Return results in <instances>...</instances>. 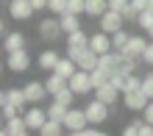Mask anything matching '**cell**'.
<instances>
[{
  "mask_svg": "<svg viewBox=\"0 0 153 136\" xmlns=\"http://www.w3.org/2000/svg\"><path fill=\"white\" fill-rule=\"evenodd\" d=\"M109 108H111V106L100 103L97 97H95V100H89V103L84 106V111H86V120H89V125H95V128H100V125H103L106 120H109V114H111Z\"/></svg>",
  "mask_w": 153,
  "mask_h": 136,
  "instance_id": "cell-1",
  "label": "cell"
},
{
  "mask_svg": "<svg viewBox=\"0 0 153 136\" xmlns=\"http://www.w3.org/2000/svg\"><path fill=\"white\" fill-rule=\"evenodd\" d=\"M8 14H11V20L17 22H28L33 14H36V8H33L31 0H8Z\"/></svg>",
  "mask_w": 153,
  "mask_h": 136,
  "instance_id": "cell-2",
  "label": "cell"
},
{
  "mask_svg": "<svg viewBox=\"0 0 153 136\" xmlns=\"http://www.w3.org/2000/svg\"><path fill=\"white\" fill-rule=\"evenodd\" d=\"M22 117H25V125H28V131H36V133H39L42 125L50 120V117H48V108H42V106H28V108L22 111Z\"/></svg>",
  "mask_w": 153,
  "mask_h": 136,
  "instance_id": "cell-3",
  "label": "cell"
},
{
  "mask_svg": "<svg viewBox=\"0 0 153 136\" xmlns=\"http://www.w3.org/2000/svg\"><path fill=\"white\" fill-rule=\"evenodd\" d=\"M39 36L45 42H56L64 36V31H61V22L59 17H45V20H39Z\"/></svg>",
  "mask_w": 153,
  "mask_h": 136,
  "instance_id": "cell-4",
  "label": "cell"
},
{
  "mask_svg": "<svg viewBox=\"0 0 153 136\" xmlns=\"http://www.w3.org/2000/svg\"><path fill=\"white\" fill-rule=\"evenodd\" d=\"M89 128V120H86V111L84 108H70L67 117H64V131L67 133H78V131H86Z\"/></svg>",
  "mask_w": 153,
  "mask_h": 136,
  "instance_id": "cell-5",
  "label": "cell"
},
{
  "mask_svg": "<svg viewBox=\"0 0 153 136\" xmlns=\"http://www.w3.org/2000/svg\"><path fill=\"white\" fill-rule=\"evenodd\" d=\"M22 92H25V100H28V106H39L45 97H48V86H45V81H28V84L22 86Z\"/></svg>",
  "mask_w": 153,
  "mask_h": 136,
  "instance_id": "cell-6",
  "label": "cell"
},
{
  "mask_svg": "<svg viewBox=\"0 0 153 136\" xmlns=\"http://www.w3.org/2000/svg\"><path fill=\"white\" fill-rule=\"evenodd\" d=\"M150 103V97L142 92V89H131V92H123V106L128 108V111H145V106Z\"/></svg>",
  "mask_w": 153,
  "mask_h": 136,
  "instance_id": "cell-7",
  "label": "cell"
},
{
  "mask_svg": "<svg viewBox=\"0 0 153 136\" xmlns=\"http://www.w3.org/2000/svg\"><path fill=\"white\" fill-rule=\"evenodd\" d=\"M70 89L78 95V97H84L89 92H95V86H92V75H89L86 69H78L73 78H70Z\"/></svg>",
  "mask_w": 153,
  "mask_h": 136,
  "instance_id": "cell-8",
  "label": "cell"
},
{
  "mask_svg": "<svg viewBox=\"0 0 153 136\" xmlns=\"http://www.w3.org/2000/svg\"><path fill=\"white\" fill-rule=\"evenodd\" d=\"M6 67L11 72H25L31 67V53L28 50H14V53H6Z\"/></svg>",
  "mask_w": 153,
  "mask_h": 136,
  "instance_id": "cell-9",
  "label": "cell"
},
{
  "mask_svg": "<svg viewBox=\"0 0 153 136\" xmlns=\"http://www.w3.org/2000/svg\"><path fill=\"white\" fill-rule=\"evenodd\" d=\"M123 25H125V17H123L120 11H111V8H109V11L100 17V31H103V33H109V36L117 33Z\"/></svg>",
  "mask_w": 153,
  "mask_h": 136,
  "instance_id": "cell-10",
  "label": "cell"
},
{
  "mask_svg": "<svg viewBox=\"0 0 153 136\" xmlns=\"http://www.w3.org/2000/svg\"><path fill=\"white\" fill-rule=\"evenodd\" d=\"M89 50H95L97 56H106V53H111V50H114L111 36H109V33H103V31L92 33V36H89Z\"/></svg>",
  "mask_w": 153,
  "mask_h": 136,
  "instance_id": "cell-11",
  "label": "cell"
},
{
  "mask_svg": "<svg viewBox=\"0 0 153 136\" xmlns=\"http://www.w3.org/2000/svg\"><path fill=\"white\" fill-rule=\"evenodd\" d=\"M145 47H148V39H145V36H131L128 44H125V50H123V56H125V58H137V61H142Z\"/></svg>",
  "mask_w": 153,
  "mask_h": 136,
  "instance_id": "cell-12",
  "label": "cell"
},
{
  "mask_svg": "<svg viewBox=\"0 0 153 136\" xmlns=\"http://www.w3.org/2000/svg\"><path fill=\"white\" fill-rule=\"evenodd\" d=\"M120 89H117L114 84H111V81H109V84H103V86H97L95 89V97H97V100H100V103H106V106H114L117 100H120Z\"/></svg>",
  "mask_w": 153,
  "mask_h": 136,
  "instance_id": "cell-13",
  "label": "cell"
},
{
  "mask_svg": "<svg viewBox=\"0 0 153 136\" xmlns=\"http://www.w3.org/2000/svg\"><path fill=\"white\" fill-rule=\"evenodd\" d=\"M123 53H117V50H111V53H106V56H100V67L109 72V75H120V69H123Z\"/></svg>",
  "mask_w": 153,
  "mask_h": 136,
  "instance_id": "cell-14",
  "label": "cell"
},
{
  "mask_svg": "<svg viewBox=\"0 0 153 136\" xmlns=\"http://www.w3.org/2000/svg\"><path fill=\"white\" fill-rule=\"evenodd\" d=\"M22 47H25V36L20 31H8L3 36V50L6 53H14V50H22Z\"/></svg>",
  "mask_w": 153,
  "mask_h": 136,
  "instance_id": "cell-15",
  "label": "cell"
},
{
  "mask_svg": "<svg viewBox=\"0 0 153 136\" xmlns=\"http://www.w3.org/2000/svg\"><path fill=\"white\" fill-rule=\"evenodd\" d=\"M59 58H61L59 53L48 47V50H42V53H39L36 64H39V69H45V72H53V69H56V64H59Z\"/></svg>",
  "mask_w": 153,
  "mask_h": 136,
  "instance_id": "cell-16",
  "label": "cell"
},
{
  "mask_svg": "<svg viewBox=\"0 0 153 136\" xmlns=\"http://www.w3.org/2000/svg\"><path fill=\"white\" fill-rule=\"evenodd\" d=\"M100 67V56H97L95 50H84L81 53V58H78V69H86V72H92Z\"/></svg>",
  "mask_w": 153,
  "mask_h": 136,
  "instance_id": "cell-17",
  "label": "cell"
},
{
  "mask_svg": "<svg viewBox=\"0 0 153 136\" xmlns=\"http://www.w3.org/2000/svg\"><path fill=\"white\" fill-rule=\"evenodd\" d=\"M6 133L8 136H20V133H28V125H25V117L22 114H17V117H11V120H6Z\"/></svg>",
  "mask_w": 153,
  "mask_h": 136,
  "instance_id": "cell-18",
  "label": "cell"
},
{
  "mask_svg": "<svg viewBox=\"0 0 153 136\" xmlns=\"http://www.w3.org/2000/svg\"><path fill=\"white\" fill-rule=\"evenodd\" d=\"M53 72H59L61 78H67V81H70V78H73L75 72H78V64H75V61L70 58V56H61V58H59V64H56V69H53Z\"/></svg>",
  "mask_w": 153,
  "mask_h": 136,
  "instance_id": "cell-19",
  "label": "cell"
},
{
  "mask_svg": "<svg viewBox=\"0 0 153 136\" xmlns=\"http://www.w3.org/2000/svg\"><path fill=\"white\" fill-rule=\"evenodd\" d=\"M106 11H109V0H86V17L100 20Z\"/></svg>",
  "mask_w": 153,
  "mask_h": 136,
  "instance_id": "cell-20",
  "label": "cell"
},
{
  "mask_svg": "<svg viewBox=\"0 0 153 136\" xmlns=\"http://www.w3.org/2000/svg\"><path fill=\"white\" fill-rule=\"evenodd\" d=\"M45 86H48V92H50V97H53L56 92L67 89V86H70V81H67V78H61L59 72H50V75H48V81H45Z\"/></svg>",
  "mask_w": 153,
  "mask_h": 136,
  "instance_id": "cell-21",
  "label": "cell"
},
{
  "mask_svg": "<svg viewBox=\"0 0 153 136\" xmlns=\"http://www.w3.org/2000/svg\"><path fill=\"white\" fill-rule=\"evenodd\" d=\"M59 22H61V31L67 33H73V31H81V22H78V14H61L59 17Z\"/></svg>",
  "mask_w": 153,
  "mask_h": 136,
  "instance_id": "cell-22",
  "label": "cell"
},
{
  "mask_svg": "<svg viewBox=\"0 0 153 136\" xmlns=\"http://www.w3.org/2000/svg\"><path fill=\"white\" fill-rule=\"evenodd\" d=\"M39 136H64V122H56V120H48L39 128Z\"/></svg>",
  "mask_w": 153,
  "mask_h": 136,
  "instance_id": "cell-23",
  "label": "cell"
},
{
  "mask_svg": "<svg viewBox=\"0 0 153 136\" xmlns=\"http://www.w3.org/2000/svg\"><path fill=\"white\" fill-rule=\"evenodd\" d=\"M8 106H17L20 111L28 108V100H25V92H22V89H8Z\"/></svg>",
  "mask_w": 153,
  "mask_h": 136,
  "instance_id": "cell-24",
  "label": "cell"
},
{
  "mask_svg": "<svg viewBox=\"0 0 153 136\" xmlns=\"http://www.w3.org/2000/svg\"><path fill=\"white\" fill-rule=\"evenodd\" d=\"M67 111H70V108H67V106H61V103H56V100L48 106V117H50V120H56V122H64Z\"/></svg>",
  "mask_w": 153,
  "mask_h": 136,
  "instance_id": "cell-25",
  "label": "cell"
},
{
  "mask_svg": "<svg viewBox=\"0 0 153 136\" xmlns=\"http://www.w3.org/2000/svg\"><path fill=\"white\" fill-rule=\"evenodd\" d=\"M75 92H73V89H61V92H56V95H53V100H56V103H61V106H67V108H73V100H75Z\"/></svg>",
  "mask_w": 153,
  "mask_h": 136,
  "instance_id": "cell-26",
  "label": "cell"
},
{
  "mask_svg": "<svg viewBox=\"0 0 153 136\" xmlns=\"http://www.w3.org/2000/svg\"><path fill=\"white\" fill-rule=\"evenodd\" d=\"M128 39H131V33H128V31H123V28L117 31V33H111V44H114V50H117V53H123V50H125V44H128Z\"/></svg>",
  "mask_w": 153,
  "mask_h": 136,
  "instance_id": "cell-27",
  "label": "cell"
},
{
  "mask_svg": "<svg viewBox=\"0 0 153 136\" xmlns=\"http://www.w3.org/2000/svg\"><path fill=\"white\" fill-rule=\"evenodd\" d=\"M48 11H53L56 17L70 11V0H48Z\"/></svg>",
  "mask_w": 153,
  "mask_h": 136,
  "instance_id": "cell-28",
  "label": "cell"
},
{
  "mask_svg": "<svg viewBox=\"0 0 153 136\" xmlns=\"http://www.w3.org/2000/svg\"><path fill=\"white\" fill-rule=\"evenodd\" d=\"M89 75H92V86H95V89H97V86H103V84H109V81H111V75H109V72H106L103 67L92 69Z\"/></svg>",
  "mask_w": 153,
  "mask_h": 136,
  "instance_id": "cell-29",
  "label": "cell"
},
{
  "mask_svg": "<svg viewBox=\"0 0 153 136\" xmlns=\"http://www.w3.org/2000/svg\"><path fill=\"white\" fill-rule=\"evenodd\" d=\"M137 25L148 33V31L153 28V14H150V11H142V14H139V20H137Z\"/></svg>",
  "mask_w": 153,
  "mask_h": 136,
  "instance_id": "cell-30",
  "label": "cell"
},
{
  "mask_svg": "<svg viewBox=\"0 0 153 136\" xmlns=\"http://www.w3.org/2000/svg\"><path fill=\"white\" fill-rule=\"evenodd\" d=\"M67 14H86V0H70V11Z\"/></svg>",
  "mask_w": 153,
  "mask_h": 136,
  "instance_id": "cell-31",
  "label": "cell"
},
{
  "mask_svg": "<svg viewBox=\"0 0 153 136\" xmlns=\"http://www.w3.org/2000/svg\"><path fill=\"white\" fill-rule=\"evenodd\" d=\"M145 122V120H134V122H128L123 128V136H139V125Z\"/></svg>",
  "mask_w": 153,
  "mask_h": 136,
  "instance_id": "cell-32",
  "label": "cell"
},
{
  "mask_svg": "<svg viewBox=\"0 0 153 136\" xmlns=\"http://www.w3.org/2000/svg\"><path fill=\"white\" fill-rule=\"evenodd\" d=\"M142 92H145L150 100H153V72H148V75L142 78Z\"/></svg>",
  "mask_w": 153,
  "mask_h": 136,
  "instance_id": "cell-33",
  "label": "cell"
},
{
  "mask_svg": "<svg viewBox=\"0 0 153 136\" xmlns=\"http://www.w3.org/2000/svg\"><path fill=\"white\" fill-rule=\"evenodd\" d=\"M131 6V0H109V8H111V11H125V8H128Z\"/></svg>",
  "mask_w": 153,
  "mask_h": 136,
  "instance_id": "cell-34",
  "label": "cell"
},
{
  "mask_svg": "<svg viewBox=\"0 0 153 136\" xmlns=\"http://www.w3.org/2000/svg\"><path fill=\"white\" fill-rule=\"evenodd\" d=\"M0 114H3V120H11V117H17V114H22L20 111V108H17V106H3V108H0Z\"/></svg>",
  "mask_w": 153,
  "mask_h": 136,
  "instance_id": "cell-35",
  "label": "cell"
},
{
  "mask_svg": "<svg viewBox=\"0 0 153 136\" xmlns=\"http://www.w3.org/2000/svg\"><path fill=\"white\" fill-rule=\"evenodd\" d=\"M131 89H142V78H137V75L125 78V92H131Z\"/></svg>",
  "mask_w": 153,
  "mask_h": 136,
  "instance_id": "cell-36",
  "label": "cell"
},
{
  "mask_svg": "<svg viewBox=\"0 0 153 136\" xmlns=\"http://www.w3.org/2000/svg\"><path fill=\"white\" fill-rule=\"evenodd\" d=\"M123 17H125V22H137V20H139V11H137L134 6H128V8L123 11Z\"/></svg>",
  "mask_w": 153,
  "mask_h": 136,
  "instance_id": "cell-37",
  "label": "cell"
},
{
  "mask_svg": "<svg viewBox=\"0 0 153 136\" xmlns=\"http://www.w3.org/2000/svg\"><path fill=\"white\" fill-rule=\"evenodd\" d=\"M142 61H145L148 67H153V42H148V47H145V53H142Z\"/></svg>",
  "mask_w": 153,
  "mask_h": 136,
  "instance_id": "cell-38",
  "label": "cell"
},
{
  "mask_svg": "<svg viewBox=\"0 0 153 136\" xmlns=\"http://www.w3.org/2000/svg\"><path fill=\"white\" fill-rule=\"evenodd\" d=\"M142 120H145L148 125H153V100L145 106V111H142Z\"/></svg>",
  "mask_w": 153,
  "mask_h": 136,
  "instance_id": "cell-39",
  "label": "cell"
},
{
  "mask_svg": "<svg viewBox=\"0 0 153 136\" xmlns=\"http://www.w3.org/2000/svg\"><path fill=\"white\" fill-rule=\"evenodd\" d=\"M111 84L120 89V92H125V75H111Z\"/></svg>",
  "mask_w": 153,
  "mask_h": 136,
  "instance_id": "cell-40",
  "label": "cell"
},
{
  "mask_svg": "<svg viewBox=\"0 0 153 136\" xmlns=\"http://www.w3.org/2000/svg\"><path fill=\"white\" fill-rule=\"evenodd\" d=\"M131 6L137 8L139 14H142V11H148V0H131Z\"/></svg>",
  "mask_w": 153,
  "mask_h": 136,
  "instance_id": "cell-41",
  "label": "cell"
},
{
  "mask_svg": "<svg viewBox=\"0 0 153 136\" xmlns=\"http://www.w3.org/2000/svg\"><path fill=\"white\" fill-rule=\"evenodd\" d=\"M139 136H153V125L142 122V125H139Z\"/></svg>",
  "mask_w": 153,
  "mask_h": 136,
  "instance_id": "cell-42",
  "label": "cell"
},
{
  "mask_svg": "<svg viewBox=\"0 0 153 136\" xmlns=\"http://www.w3.org/2000/svg\"><path fill=\"white\" fill-rule=\"evenodd\" d=\"M31 3H33L36 11H45V8H48V0H31Z\"/></svg>",
  "mask_w": 153,
  "mask_h": 136,
  "instance_id": "cell-43",
  "label": "cell"
},
{
  "mask_svg": "<svg viewBox=\"0 0 153 136\" xmlns=\"http://www.w3.org/2000/svg\"><path fill=\"white\" fill-rule=\"evenodd\" d=\"M89 136H109V133H103L100 128H95V125H89Z\"/></svg>",
  "mask_w": 153,
  "mask_h": 136,
  "instance_id": "cell-44",
  "label": "cell"
},
{
  "mask_svg": "<svg viewBox=\"0 0 153 136\" xmlns=\"http://www.w3.org/2000/svg\"><path fill=\"white\" fill-rule=\"evenodd\" d=\"M8 31H6V20H3V17H0V36H6Z\"/></svg>",
  "mask_w": 153,
  "mask_h": 136,
  "instance_id": "cell-45",
  "label": "cell"
},
{
  "mask_svg": "<svg viewBox=\"0 0 153 136\" xmlns=\"http://www.w3.org/2000/svg\"><path fill=\"white\" fill-rule=\"evenodd\" d=\"M148 11H150V14H153V0H148Z\"/></svg>",
  "mask_w": 153,
  "mask_h": 136,
  "instance_id": "cell-46",
  "label": "cell"
},
{
  "mask_svg": "<svg viewBox=\"0 0 153 136\" xmlns=\"http://www.w3.org/2000/svg\"><path fill=\"white\" fill-rule=\"evenodd\" d=\"M3 125H6V120H3V114H0V128H3Z\"/></svg>",
  "mask_w": 153,
  "mask_h": 136,
  "instance_id": "cell-47",
  "label": "cell"
},
{
  "mask_svg": "<svg viewBox=\"0 0 153 136\" xmlns=\"http://www.w3.org/2000/svg\"><path fill=\"white\" fill-rule=\"evenodd\" d=\"M0 136H8V133H6V128H0Z\"/></svg>",
  "mask_w": 153,
  "mask_h": 136,
  "instance_id": "cell-48",
  "label": "cell"
},
{
  "mask_svg": "<svg viewBox=\"0 0 153 136\" xmlns=\"http://www.w3.org/2000/svg\"><path fill=\"white\" fill-rule=\"evenodd\" d=\"M148 36H150V42H153V28H150V31H148Z\"/></svg>",
  "mask_w": 153,
  "mask_h": 136,
  "instance_id": "cell-49",
  "label": "cell"
},
{
  "mask_svg": "<svg viewBox=\"0 0 153 136\" xmlns=\"http://www.w3.org/2000/svg\"><path fill=\"white\" fill-rule=\"evenodd\" d=\"M3 67H6V64H3V61H0V75H3Z\"/></svg>",
  "mask_w": 153,
  "mask_h": 136,
  "instance_id": "cell-50",
  "label": "cell"
},
{
  "mask_svg": "<svg viewBox=\"0 0 153 136\" xmlns=\"http://www.w3.org/2000/svg\"><path fill=\"white\" fill-rule=\"evenodd\" d=\"M20 136H31V133H20Z\"/></svg>",
  "mask_w": 153,
  "mask_h": 136,
  "instance_id": "cell-51",
  "label": "cell"
},
{
  "mask_svg": "<svg viewBox=\"0 0 153 136\" xmlns=\"http://www.w3.org/2000/svg\"><path fill=\"white\" fill-rule=\"evenodd\" d=\"M0 50H3V42H0Z\"/></svg>",
  "mask_w": 153,
  "mask_h": 136,
  "instance_id": "cell-52",
  "label": "cell"
},
{
  "mask_svg": "<svg viewBox=\"0 0 153 136\" xmlns=\"http://www.w3.org/2000/svg\"><path fill=\"white\" fill-rule=\"evenodd\" d=\"M64 136H73V133H64Z\"/></svg>",
  "mask_w": 153,
  "mask_h": 136,
  "instance_id": "cell-53",
  "label": "cell"
}]
</instances>
